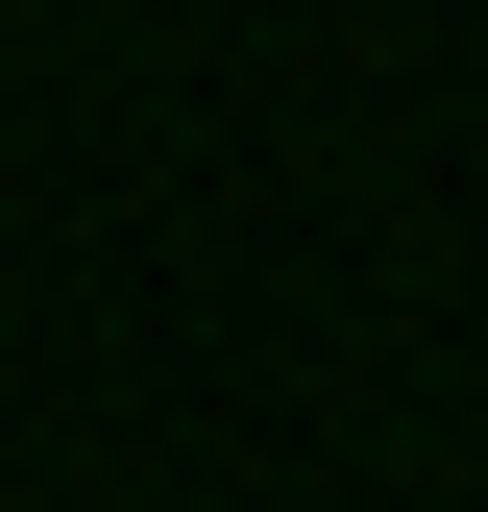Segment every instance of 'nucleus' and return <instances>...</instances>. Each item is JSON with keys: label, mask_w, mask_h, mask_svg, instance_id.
<instances>
[]
</instances>
